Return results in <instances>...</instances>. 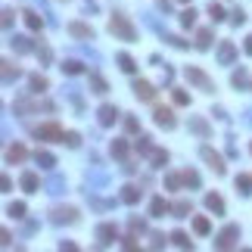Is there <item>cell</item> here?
Wrapping results in <instances>:
<instances>
[{
  "mask_svg": "<svg viewBox=\"0 0 252 252\" xmlns=\"http://www.w3.org/2000/svg\"><path fill=\"white\" fill-rule=\"evenodd\" d=\"M109 31H112L115 38H122V41H134V38H137V31H134V25H131L128 19H125L122 13H115L112 19H109Z\"/></svg>",
  "mask_w": 252,
  "mask_h": 252,
  "instance_id": "1",
  "label": "cell"
},
{
  "mask_svg": "<svg viewBox=\"0 0 252 252\" xmlns=\"http://www.w3.org/2000/svg\"><path fill=\"white\" fill-rule=\"evenodd\" d=\"M184 75H187V81L196 84L199 90H206V94H215V81L209 78L203 69H196V65H187V69H184Z\"/></svg>",
  "mask_w": 252,
  "mask_h": 252,
  "instance_id": "2",
  "label": "cell"
},
{
  "mask_svg": "<svg viewBox=\"0 0 252 252\" xmlns=\"http://www.w3.org/2000/svg\"><path fill=\"white\" fill-rule=\"evenodd\" d=\"M237 240H240V224H228V228L215 237V249H233Z\"/></svg>",
  "mask_w": 252,
  "mask_h": 252,
  "instance_id": "3",
  "label": "cell"
},
{
  "mask_svg": "<svg viewBox=\"0 0 252 252\" xmlns=\"http://www.w3.org/2000/svg\"><path fill=\"white\" fill-rule=\"evenodd\" d=\"M199 156H203L206 162H209V168H212L215 174H224V171H228V165H224V156H221V153H215L212 147H203V149H199Z\"/></svg>",
  "mask_w": 252,
  "mask_h": 252,
  "instance_id": "4",
  "label": "cell"
},
{
  "mask_svg": "<svg viewBox=\"0 0 252 252\" xmlns=\"http://www.w3.org/2000/svg\"><path fill=\"white\" fill-rule=\"evenodd\" d=\"M50 218H53V224H75L78 221V212H75L72 206H56L53 212H50Z\"/></svg>",
  "mask_w": 252,
  "mask_h": 252,
  "instance_id": "5",
  "label": "cell"
},
{
  "mask_svg": "<svg viewBox=\"0 0 252 252\" xmlns=\"http://www.w3.org/2000/svg\"><path fill=\"white\" fill-rule=\"evenodd\" d=\"M233 60H237V47H233V41H221V44H218V63L231 65Z\"/></svg>",
  "mask_w": 252,
  "mask_h": 252,
  "instance_id": "6",
  "label": "cell"
},
{
  "mask_svg": "<svg viewBox=\"0 0 252 252\" xmlns=\"http://www.w3.org/2000/svg\"><path fill=\"white\" fill-rule=\"evenodd\" d=\"M69 35L72 38H81V41H94V28L84 22H69Z\"/></svg>",
  "mask_w": 252,
  "mask_h": 252,
  "instance_id": "7",
  "label": "cell"
},
{
  "mask_svg": "<svg viewBox=\"0 0 252 252\" xmlns=\"http://www.w3.org/2000/svg\"><path fill=\"white\" fill-rule=\"evenodd\" d=\"M35 134L41 140H63V128H60V125H41Z\"/></svg>",
  "mask_w": 252,
  "mask_h": 252,
  "instance_id": "8",
  "label": "cell"
},
{
  "mask_svg": "<svg viewBox=\"0 0 252 252\" xmlns=\"http://www.w3.org/2000/svg\"><path fill=\"white\" fill-rule=\"evenodd\" d=\"M97 240H100V246H112V243H115V224H100V228H97Z\"/></svg>",
  "mask_w": 252,
  "mask_h": 252,
  "instance_id": "9",
  "label": "cell"
},
{
  "mask_svg": "<svg viewBox=\"0 0 252 252\" xmlns=\"http://www.w3.org/2000/svg\"><path fill=\"white\" fill-rule=\"evenodd\" d=\"M156 125H159V128H174V125H178V122H174V112L165 109V106H159L156 109Z\"/></svg>",
  "mask_w": 252,
  "mask_h": 252,
  "instance_id": "10",
  "label": "cell"
},
{
  "mask_svg": "<svg viewBox=\"0 0 252 252\" xmlns=\"http://www.w3.org/2000/svg\"><path fill=\"white\" fill-rule=\"evenodd\" d=\"M134 94L137 100H156V87L149 81H134Z\"/></svg>",
  "mask_w": 252,
  "mask_h": 252,
  "instance_id": "11",
  "label": "cell"
},
{
  "mask_svg": "<svg viewBox=\"0 0 252 252\" xmlns=\"http://www.w3.org/2000/svg\"><path fill=\"white\" fill-rule=\"evenodd\" d=\"M140 193H144L140 187H134V184H125V187H122V203L137 206V203H140Z\"/></svg>",
  "mask_w": 252,
  "mask_h": 252,
  "instance_id": "12",
  "label": "cell"
},
{
  "mask_svg": "<svg viewBox=\"0 0 252 252\" xmlns=\"http://www.w3.org/2000/svg\"><path fill=\"white\" fill-rule=\"evenodd\" d=\"M25 159H28V149H25L22 144H13L10 149H6V162H10V165H16V162H25Z\"/></svg>",
  "mask_w": 252,
  "mask_h": 252,
  "instance_id": "13",
  "label": "cell"
},
{
  "mask_svg": "<svg viewBox=\"0 0 252 252\" xmlns=\"http://www.w3.org/2000/svg\"><path fill=\"white\" fill-rule=\"evenodd\" d=\"M165 212H171V206H168V199L156 196L153 203H149V215H153V218H165Z\"/></svg>",
  "mask_w": 252,
  "mask_h": 252,
  "instance_id": "14",
  "label": "cell"
},
{
  "mask_svg": "<svg viewBox=\"0 0 252 252\" xmlns=\"http://www.w3.org/2000/svg\"><path fill=\"white\" fill-rule=\"evenodd\" d=\"M97 115H100V125H115V119H119V109L106 103V106H100Z\"/></svg>",
  "mask_w": 252,
  "mask_h": 252,
  "instance_id": "15",
  "label": "cell"
},
{
  "mask_svg": "<svg viewBox=\"0 0 252 252\" xmlns=\"http://www.w3.org/2000/svg\"><path fill=\"white\" fill-rule=\"evenodd\" d=\"M22 190H28V193H38L41 190V178L35 171H25L22 174Z\"/></svg>",
  "mask_w": 252,
  "mask_h": 252,
  "instance_id": "16",
  "label": "cell"
},
{
  "mask_svg": "<svg viewBox=\"0 0 252 252\" xmlns=\"http://www.w3.org/2000/svg\"><path fill=\"white\" fill-rule=\"evenodd\" d=\"M206 209L215 212V215H224V199L218 196V193H209V196H206Z\"/></svg>",
  "mask_w": 252,
  "mask_h": 252,
  "instance_id": "17",
  "label": "cell"
},
{
  "mask_svg": "<svg viewBox=\"0 0 252 252\" xmlns=\"http://www.w3.org/2000/svg\"><path fill=\"white\" fill-rule=\"evenodd\" d=\"M190 131H196L199 137H209V134H212L209 122H206V119H199V115H196V119H190Z\"/></svg>",
  "mask_w": 252,
  "mask_h": 252,
  "instance_id": "18",
  "label": "cell"
},
{
  "mask_svg": "<svg viewBox=\"0 0 252 252\" xmlns=\"http://www.w3.org/2000/svg\"><path fill=\"white\" fill-rule=\"evenodd\" d=\"M22 16H25V25H28L31 31H41V28H44V22H41V16H38L35 10H25Z\"/></svg>",
  "mask_w": 252,
  "mask_h": 252,
  "instance_id": "19",
  "label": "cell"
},
{
  "mask_svg": "<svg viewBox=\"0 0 252 252\" xmlns=\"http://www.w3.org/2000/svg\"><path fill=\"white\" fill-rule=\"evenodd\" d=\"M171 243H174L178 249H193V240H190L184 231H174V233H171Z\"/></svg>",
  "mask_w": 252,
  "mask_h": 252,
  "instance_id": "20",
  "label": "cell"
},
{
  "mask_svg": "<svg viewBox=\"0 0 252 252\" xmlns=\"http://www.w3.org/2000/svg\"><path fill=\"white\" fill-rule=\"evenodd\" d=\"M35 159H38V165H41V168H47V171H50V168L56 165L53 153H47V149H38V153H35Z\"/></svg>",
  "mask_w": 252,
  "mask_h": 252,
  "instance_id": "21",
  "label": "cell"
},
{
  "mask_svg": "<svg viewBox=\"0 0 252 252\" xmlns=\"http://www.w3.org/2000/svg\"><path fill=\"white\" fill-rule=\"evenodd\" d=\"M193 231H196L199 237H206V233L212 231V224H209V218H203V215H196V218H193Z\"/></svg>",
  "mask_w": 252,
  "mask_h": 252,
  "instance_id": "22",
  "label": "cell"
},
{
  "mask_svg": "<svg viewBox=\"0 0 252 252\" xmlns=\"http://www.w3.org/2000/svg\"><path fill=\"white\" fill-rule=\"evenodd\" d=\"M28 84H31V94H44V90H47V78H44V75H31Z\"/></svg>",
  "mask_w": 252,
  "mask_h": 252,
  "instance_id": "23",
  "label": "cell"
},
{
  "mask_svg": "<svg viewBox=\"0 0 252 252\" xmlns=\"http://www.w3.org/2000/svg\"><path fill=\"white\" fill-rule=\"evenodd\" d=\"M209 44H212V31H209V28H199V31H196V47H199V50H209Z\"/></svg>",
  "mask_w": 252,
  "mask_h": 252,
  "instance_id": "24",
  "label": "cell"
},
{
  "mask_svg": "<svg viewBox=\"0 0 252 252\" xmlns=\"http://www.w3.org/2000/svg\"><path fill=\"white\" fill-rule=\"evenodd\" d=\"M237 190L243 193V196L252 193V178H249V174H237Z\"/></svg>",
  "mask_w": 252,
  "mask_h": 252,
  "instance_id": "25",
  "label": "cell"
},
{
  "mask_svg": "<svg viewBox=\"0 0 252 252\" xmlns=\"http://www.w3.org/2000/svg\"><path fill=\"white\" fill-rule=\"evenodd\" d=\"M60 69H63L65 75H81V72H84V65H81L78 60H65V63L60 65Z\"/></svg>",
  "mask_w": 252,
  "mask_h": 252,
  "instance_id": "26",
  "label": "cell"
},
{
  "mask_svg": "<svg viewBox=\"0 0 252 252\" xmlns=\"http://www.w3.org/2000/svg\"><path fill=\"white\" fill-rule=\"evenodd\" d=\"M90 90H94V94H106V90H109V84H106V81L94 72V75H90Z\"/></svg>",
  "mask_w": 252,
  "mask_h": 252,
  "instance_id": "27",
  "label": "cell"
},
{
  "mask_svg": "<svg viewBox=\"0 0 252 252\" xmlns=\"http://www.w3.org/2000/svg\"><path fill=\"white\" fill-rule=\"evenodd\" d=\"M19 75H22V72H19V65H13V63H6V60H3V81H6V84H10L13 78H19Z\"/></svg>",
  "mask_w": 252,
  "mask_h": 252,
  "instance_id": "28",
  "label": "cell"
},
{
  "mask_svg": "<svg viewBox=\"0 0 252 252\" xmlns=\"http://www.w3.org/2000/svg\"><path fill=\"white\" fill-rule=\"evenodd\" d=\"M171 212L178 215V218H187L190 215V199H178V203L171 206Z\"/></svg>",
  "mask_w": 252,
  "mask_h": 252,
  "instance_id": "29",
  "label": "cell"
},
{
  "mask_svg": "<svg viewBox=\"0 0 252 252\" xmlns=\"http://www.w3.org/2000/svg\"><path fill=\"white\" fill-rule=\"evenodd\" d=\"M149 159H153L156 168H165V165H168V153H165V149H153V153H149Z\"/></svg>",
  "mask_w": 252,
  "mask_h": 252,
  "instance_id": "30",
  "label": "cell"
},
{
  "mask_svg": "<svg viewBox=\"0 0 252 252\" xmlns=\"http://www.w3.org/2000/svg\"><path fill=\"white\" fill-rule=\"evenodd\" d=\"M115 60H119V65H122V72H134V69H137V65H134V60H131V56L128 53H119V56H115Z\"/></svg>",
  "mask_w": 252,
  "mask_h": 252,
  "instance_id": "31",
  "label": "cell"
},
{
  "mask_svg": "<svg viewBox=\"0 0 252 252\" xmlns=\"http://www.w3.org/2000/svg\"><path fill=\"white\" fill-rule=\"evenodd\" d=\"M13 47L19 50V53H28V50H31V44H28V38H25V35H16L13 38Z\"/></svg>",
  "mask_w": 252,
  "mask_h": 252,
  "instance_id": "32",
  "label": "cell"
},
{
  "mask_svg": "<svg viewBox=\"0 0 252 252\" xmlns=\"http://www.w3.org/2000/svg\"><path fill=\"white\" fill-rule=\"evenodd\" d=\"M209 16H212L215 22H221V19H224V6H221V3H215V0H212V3H209Z\"/></svg>",
  "mask_w": 252,
  "mask_h": 252,
  "instance_id": "33",
  "label": "cell"
},
{
  "mask_svg": "<svg viewBox=\"0 0 252 252\" xmlns=\"http://www.w3.org/2000/svg\"><path fill=\"white\" fill-rule=\"evenodd\" d=\"M171 100H174V103H178V106H190V94H187V90H178V87H174Z\"/></svg>",
  "mask_w": 252,
  "mask_h": 252,
  "instance_id": "34",
  "label": "cell"
},
{
  "mask_svg": "<svg viewBox=\"0 0 252 252\" xmlns=\"http://www.w3.org/2000/svg\"><path fill=\"white\" fill-rule=\"evenodd\" d=\"M112 156L125 159V156H128V144H125V140H112Z\"/></svg>",
  "mask_w": 252,
  "mask_h": 252,
  "instance_id": "35",
  "label": "cell"
},
{
  "mask_svg": "<svg viewBox=\"0 0 252 252\" xmlns=\"http://www.w3.org/2000/svg\"><path fill=\"white\" fill-rule=\"evenodd\" d=\"M153 144H149V137H137V153H144V156H149V153H153Z\"/></svg>",
  "mask_w": 252,
  "mask_h": 252,
  "instance_id": "36",
  "label": "cell"
},
{
  "mask_svg": "<svg viewBox=\"0 0 252 252\" xmlns=\"http://www.w3.org/2000/svg\"><path fill=\"white\" fill-rule=\"evenodd\" d=\"M181 178H184V184H187V187H199V174H196V171H190V168L181 174Z\"/></svg>",
  "mask_w": 252,
  "mask_h": 252,
  "instance_id": "37",
  "label": "cell"
},
{
  "mask_svg": "<svg viewBox=\"0 0 252 252\" xmlns=\"http://www.w3.org/2000/svg\"><path fill=\"white\" fill-rule=\"evenodd\" d=\"M193 22H196V10H184L181 13V25H184V28H190Z\"/></svg>",
  "mask_w": 252,
  "mask_h": 252,
  "instance_id": "38",
  "label": "cell"
},
{
  "mask_svg": "<svg viewBox=\"0 0 252 252\" xmlns=\"http://www.w3.org/2000/svg\"><path fill=\"white\" fill-rule=\"evenodd\" d=\"M125 131H128V134H137V131H140V122L134 119V115H128V119H125Z\"/></svg>",
  "mask_w": 252,
  "mask_h": 252,
  "instance_id": "39",
  "label": "cell"
},
{
  "mask_svg": "<svg viewBox=\"0 0 252 252\" xmlns=\"http://www.w3.org/2000/svg\"><path fill=\"white\" fill-rule=\"evenodd\" d=\"M63 144H69V147L75 149V147L81 144V137H78V134H75V131H69V134H63Z\"/></svg>",
  "mask_w": 252,
  "mask_h": 252,
  "instance_id": "40",
  "label": "cell"
},
{
  "mask_svg": "<svg viewBox=\"0 0 252 252\" xmlns=\"http://www.w3.org/2000/svg\"><path fill=\"white\" fill-rule=\"evenodd\" d=\"M246 78H249V75H246V72L240 69V72H233V78H231V84H233V87H243V84H246Z\"/></svg>",
  "mask_w": 252,
  "mask_h": 252,
  "instance_id": "41",
  "label": "cell"
},
{
  "mask_svg": "<svg viewBox=\"0 0 252 252\" xmlns=\"http://www.w3.org/2000/svg\"><path fill=\"white\" fill-rule=\"evenodd\" d=\"M165 184H168L171 190H178L181 184H184V178H181V174H168V178H165Z\"/></svg>",
  "mask_w": 252,
  "mask_h": 252,
  "instance_id": "42",
  "label": "cell"
},
{
  "mask_svg": "<svg viewBox=\"0 0 252 252\" xmlns=\"http://www.w3.org/2000/svg\"><path fill=\"white\" fill-rule=\"evenodd\" d=\"M10 215L13 218H25V203H13L10 206Z\"/></svg>",
  "mask_w": 252,
  "mask_h": 252,
  "instance_id": "43",
  "label": "cell"
},
{
  "mask_svg": "<svg viewBox=\"0 0 252 252\" xmlns=\"http://www.w3.org/2000/svg\"><path fill=\"white\" fill-rule=\"evenodd\" d=\"M165 41H168L171 47H178V50H184V47H187V41H184V38H178V35H168Z\"/></svg>",
  "mask_w": 252,
  "mask_h": 252,
  "instance_id": "44",
  "label": "cell"
},
{
  "mask_svg": "<svg viewBox=\"0 0 252 252\" xmlns=\"http://www.w3.org/2000/svg\"><path fill=\"white\" fill-rule=\"evenodd\" d=\"M63 187H65L63 178H53V181H50V193H63Z\"/></svg>",
  "mask_w": 252,
  "mask_h": 252,
  "instance_id": "45",
  "label": "cell"
},
{
  "mask_svg": "<svg viewBox=\"0 0 252 252\" xmlns=\"http://www.w3.org/2000/svg\"><path fill=\"white\" fill-rule=\"evenodd\" d=\"M231 19H233V25H243V22H246V13H243V10H233Z\"/></svg>",
  "mask_w": 252,
  "mask_h": 252,
  "instance_id": "46",
  "label": "cell"
},
{
  "mask_svg": "<svg viewBox=\"0 0 252 252\" xmlns=\"http://www.w3.org/2000/svg\"><path fill=\"white\" fill-rule=\"evenodd\" d=\"M149 246H153V249H162V246H165V237H162V233H153V243H149Z\"/></svg>",
  "mask_w": 252,
  "mask_h": 252,
  "instance_id": "47",
  "label": "cell"
},
{
  "mask_svg": "<svg viewBox=\"0 0 252 252\" xmlns=\"http://www.w3.org/2000/svg\"><path fill=\"white\" fill-rule=\"evenodd\" d=\"M38 56H41V63H50V50L47 47H38Z\"/></svg>",
  "mask_w": 252,
  "mask_h": 252,
  "instance_id": "48",
  "label": "cell"
},
{
  "mask_svg": "<svg viewBox=\"0 0 252 252\" xmlns=\"http://www.w3.org/2000/svg\"><path fill=\"white\" fill-rule=\"evenodd\" d=\"M13 25V10H3V28H10Z\"/></svg>",
  "mask_w": 252,
  "mask_h": 252,
  "instance_id": "49",
  "label": "cell"
},
{
  "mask_svg": "<svg viewBox=\"0 0 252 252\" xmlns=\"http://www.w3.org/2000/svg\"><path fill=\"white\" fill-rule=\"evenodd\" d=\"M122 246H125V249H137V243H134V237H125Z\"/></svg>",
  "mask_w": 252,
  "mask_h": 252,
  "instance_id": "50",
  "label": "cell"
},
{
  "mask_svg": "<svg viewBox=\"0 0 252 252\" xmlns=\"http://www.w3.org/2000/svg\"><path fill=\"white\" fill-rule=\"evenodd\" d=\"M246 53H249V56H252V35H249V38H246Z\"/></svg>",
  "mask_w": 252,
  "mask_h": 252,
  "instance_id": "51",
  "label": "cell"
}]
</instances>
